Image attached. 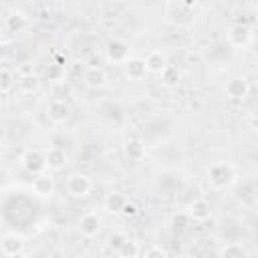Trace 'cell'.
Returning a JSON list of instances; mask_svg holds the SVG:
<instances>
[{"label": "cell", "instance_id": "obj_24", "mask_svg": "<svg viewBox=\"0 0 258 258\" xmlns=\"http://www.w3.org/2000/svg\"><path fill=\"white\" fill-rule=\"evenodd\" d=\"M159 75H161L163 85H167V87H171V85H175V83L179 81V73H177V69H175V67H171V64H167Z\"/></svg>", "mask_w": 258, "mask_h": 258}, {"label": "cell", "instance_id": "obj_30", "mask_svg": "<svg viewBox=\"0 0 258 258\" xmlns=\"http://www.w3.org/2000/svg\"><path fill=\"white\" fill-rule=\"evenodd\" d=\"M87 62H89V69H95V67H101V60H99V56H97V54H93V56H91V58H89Z\"/></svg>", "mask_w": 258, "mask_h": 258}, {"label": "cell", "instance_id": "obj_23", "mask_svg": "<svg viewBox=\"0 0 258 258\" xmlns=\"http://www.w3.org/2000/svg\"><path fill=\"white\" fill-rule=\"evenodd\" d=\"M46 79L52 81V83H60L64 79V67L58 64V62H52L46 67Z\"/></svg>", "mask_w": 258, "mask_h": 258}, {"label": "cell", "instance_id": "obj_15", "mask_svg": "<svg viewBox=\"0 0 258 258\" xmlns=\"http://www.w3.org/2000/svg\"><path fill=\"white\" fill-rule=\"evenodd\" d=\"M123 151H125V155H127L131 161H139V159H143V155H145V145H143L141 139L131 137V139L125 141Z\"/></svg>", "mask_w": 258, "mask_h": 258}, {"label": "cell", "instance_id": "obj_10", "mask_svg": "<svg viewBox=\"0 0 258 258\" xmlns=\"http://www.w3.org/2000/svg\"><path fill=\"white\" fill-rule=\"evenodd\" d=\"M67 159H69V155H67V151H64L62 147L52 145V147H48V149L44 151V163H46V167L52 169V171L62 169V167L67 165Z\"/></svg>", "mask_w": 258, "mask_h": 258}, {"label": "cell", "instance_id": "obj_2", "mask_svg": "<svg viewBox=\"0 0 258 258\" xmlns=\"http://www.w3.org/2000/svg\"><path fill=\"white\" fill-rule=\"evenodd\" d=\"M20 165H22L24 171L36 175V173L44 171V167H46V163H44V153H40L38 149H28V151L22 153Z\"/></svg>", "mask_w": 258, "mask_h": 258}, {"label": "cell", "instance_id": "obj_32", "mask_svg": "<svg viewBox=\"0 0 258 258\" xmlns=\"http://www.w3.org/2000/svg\"><path fill=\"white\" fill-rule=\"evenodd\" d=\"M0 155H2V143H0Z\"/></svg>", "mask_w": 258, "mask_h": 258}, {"label": "cell", "instance_id": "obj_21", "mask_svg": "<svg viewBox=\"0 0 258 258\" xmlns=\"http://www.w3.org/2000/svg\"><path fill=\"white\" fill-rule=\"evenodd\" d=\"M218 254H220V256H234V258H242V256H248V250H246L242 244H238V242H230V244L222 246V248L218 250Z\"/></svg>", "mask_w": 258, "mask_h": 258}, {"label": "cell", "instance_id": "obj_1", "mask_svg": "<svg viewBox=\"0 0 258 258\" xmlns=\"http://www.w3.org/2000/svg\"><path fill=\"white\" fill-rule=\"evenodd\" d=\"M234 177H236V171L226 161H216L208 169V183L214 189H226V187H230L232 181H234Z\"/></svg>", "mask_w": 258, "mask_h": 258}, {"label": "cell", "instance_id": "obj_18", "mask_svg": "<svg viewBox=\"0 0 258 258\" xmlns=\"http://www.w3.org/2000/svg\"><path fill=\"white\" fill-rule=\"evenodd\" d=\"M125 202H127V198H125L123 194L113 191V194H109V196H107V200H105V208H107L109 212H113V214H121V210H123Z\"/></svg>", "mask_w": 258, "mask_h": 258}, {"label": "cell", "instance_id": "obj_8", "mask_svg": "<svg viewBox=\"0 0 258 258\" xmlns=\"http://www.w3.org/2000/svg\"><path fill=\"white\" fill-rule=\"evenodd\" d=\"M185 214H187V218L194 220V222H206V220L212 216V206H210V202L198 198V200H194V202L187 204Z\"/></svg>", "mask_w": 258, "mask_h": 258}, {"label": "cell", "instance_id": "obj_4", "mask_svg": "<svg viewBox=\"0 0 258 258\" xmlns=\"http://www.w3.org/2000/svg\"><path fill=\"white\" fill-rule=\"evenodd\" d=\"M224 93H226V97H228L230 101H244V99L248 97V93H250L248 81L242 79V77H234V79H230V81L226 83Z\"/></svg>", "mask_w": 258, "mask_h": 258}, {"label": "cell", "instance_id": "obj_26", "mask_svg": "<svg viewBox=\"0 0 258 258\" xmlns=\"http://www.w3.org/2000/svg\"><path fill=\"white\" fill-rule=\"evenodd\" d=\"M127 236L123 234V232H115V234H111L109 238H107V244H109V248H113V250H117L119 246H121V242L125 240Z\"/></svg>", "mask_w": 258, "mask_h": 258}, {"label": "cell", "instance_id": "obj_22", "mask_svg": "<svg viewBox=\"0 0 258 258\" xmlns=\"http://www.w3.org/2000/svg\"><path fill=\"white\" fill-rule=\"evenodd\" d=\"M18 87H20V91L22 93H32L36 87H38V77L36 75H26V77H18Z\"/></svg>", "mask_w": 258, "mask_h": 258}, {"label": "cell", "instance_id": "obj_16", "mask_svg": "<svg viewBox=\"0 0 258 258\" xmlns=\"http://www.w3.org/2000/svg\"><path fill=\"white\" fill-rule=\"evenodd\" d=\"M107 81H109V77H107V73H105L103 67L89 69L87 75H85V83H87L89 87H93V89H101V87H105Z\"/></svg>", "mask_w": 258, "mask_h": 258}, {"label": "cell", "instance_id": "obj_28", "mask_svg": "<svg viewBox=\"0 0 258 258\" xmlns=\"http://www.w3.org/2000/svg\"><path fill=\"white\" fill-rule=\"evenodd\" d=\"M18 77H26V75H34V64L32 62H22L20 67H18Z\"/></svg>", "mask_w": 258, "mask_h": 258}, {"label": "cell", "instance_id": "obj_9", "mask_svg": "<svg viewBox=\"0 0 258 258\" xmlns=\"http://www.w3.org/2000/svg\"><path fill=\"white\" fill-rule=\"evenodd\" d=\"M67 187H69V194H73L75 198H85V196L91 191L93 183H91L89 175H85V173H75V175L69 177Z\"/></svg>", "mask_w": 258, "mask_h": 258}, {"label": "cell", "instance_id": "obj_12", "mask_svg": "<svg viewBox=\"0 0 258 258\" xmlns=\"http://www.w3.org/2000/svg\"><path fill=\"white\" fill-rule=\"evenodd\" d=\"M0 250L6 256H20L24 252V240L16 234H6L0 240Z\"/></svg>", "mask_w": 258, "mask_h": 258}, {"label": "cell", "instance_id": "obj_17", "mask_svg": "<svg viewBox=\"0 0 258 258\" xmlns=\"http://www.w3.org/2000/svg\"><path fill=\"white\" fill-rule=\"evenodd\" d=\"M4 24H6V28H8L10 32H22V30L28 26V20H26V16L20 14V12H10V14L6 16Z\"/></svg>", "mask_w": 258, "mask_h": 258}, {"label": "cell", "instance_id": "obj_14", "mask_svg": "<svg viewBox=\"0 0 258 258\" xmlns=\"http://www.w3.org/2000/svg\"><path fill=\"white\" fill-rule=\"evenodd\" d=\"M143 60H145L147 73H161L167 67V56L161 50H151Z\"/></svg>", "mask_w": 258, "mask_h": 258}, {"label": "cell", "instance_id": "obj_29", "mask_svg": "<svg viewBox=\"0 0 258 258\" xmlns=\"http://www.w3.org/2000/svg\"><path fill=\"white\" fill-rule=\"evenodd\" d=\"M185 222H189V218H187V214H185V212H181L179 216H173V226H175V228L185 226Z\"/></svg>", "mask_w": 258, "mask_h": 258}, {"label": "cell", "instance_id": "obj_19", "mask_svg": "<svg viewBox=\"0 0 258 258\" xmlns=\"http://www.w3.org/2000/svg\"><path fill=\"white\" fill-rule=\"evenodd\" d=\"M14 85H16L14 73H12L10 69H6V67H0V93H2V95L10 93V91L14 89Z\"/></svg>", "mask_w": 258, "mask_h": 258}, {"label": "cell", "instance_id": "obj_6", "mask_svg": "<svg viewBox=\"0 0 258 258\" xmlns=\"http://www.w3.org/2000/svg\"><path fill=\"white\" fill-rule=\"evenodd\" d=\"M54 189H56V181H54V177H52L50 173L40 171V173L34 175V179H32V191H34L36 196H40V198H50V196L54 194Z\"/></svg>", "mask_w": 258, "mask_h": 258}, {"label": "cell", "instance_id": "obj_31", "mask_svg": "<svg viewBox=\"0 0 258 258\" xmlns=\"http://www.w3.org/2000/svg\"><path fill=\"white\" fill-rule=\"evenodd\" d=\"M248 125H250V129H256V115L248 117Z\"/></svg>", "mask_w": 258, "mask_h": 258}, {"label": "cell", "instance_id": "obj_11", "mask_svg": "<svg viewBox=\"0 0 258 258\" xmlns=\"http://www.w3.org/2000/svg\"><path fill=\"white\" fill-rule=\"evenodd\" d=\"M99 228H101V220L95 212H87L81 216L79 220V232L85 236V238H93L99 234Z\"/></svg>", "mask_w": 258, "mask_h": 258}, {"label": "cell", "instance_id": "obj_5", "mask_svg": "<svg viewBox=\"0 0 258 258\" xmlns=\"http://www.w3.org/2000/svg\"><path fill=\"white\" fill-rule=\"evenodd\" d=\"M46 115H48V121H50V123H54V125H62V123H67V121L71 119V107H69L64 101L54 99V101L48 103V107H46Z\"/></svg>", "mask_w": 258, "mask_h": 258}, {"label": "cell", "instance_id": "obj_13", "mask_svg": "<svg viewBox=\"0 0 258 258\" xmlns=\"http://www.w3.org/2000/svg\"><path fill=\"white\" fill-rule=\"evenodd\" d=\"M123 64H125V77L129 81H141V79H145L147 67H145V60L143 58L133 56V58H127Z\"/></svg>", "mask_w": 258, "mask_h": 258}, {"label": "cell", "instance_id": "obj_20", "mask_svg": "<svg viewBox=\"0 0 258 258\" xmlns=\"http://www.w3.org/2000/svg\"><path fill=\"white\" fill-rule=\"evenodd\" d=\"M115 252H117V256H121V258H135V256L139 254V246H137V242L125 238V240L121 242V246H119Z\"/></svg>", "mask_w": 258, "mask_h": 258}, {"label": "cell", "instance_id": "obj_7", "mask_svg": "<svg viewBox=\"0 0 258 258\" xmlns=\"http://www.w3.org/2000/svg\"><path fill=\"white\" fill-rule=\"evenodd\" d=\"M226 36H228V42L232 46H246L250 42V38H252V30H250L248 24L236 22V24H232L228 28V34Z\"/></svg>", "mask_w": 258, "mask_h": 258}, {"label": "cell", "instance_id": "obj_27", "mask_svg": "<svg viewBox=\"0 0 258 258\" xmlns=\"http://www.w3.org/2000/svg\"><path fill=\"white\" fill-rule=\"evenodd\" d=\"M137 212H139V208H137V204L135 202H125V206H123V210H121V214L125 216V218H135L137 216Z\"/></svg>", "mask_w": 258, "mask_h": 258}, {"label": "cell", "instance_id": "obj_3", "mask_svg": "<svg viewBox=\"0 0 258 258\" xmlns=\"http://www.w3.org/2000/svg\"><path fill=\"white\" fill-rule=\"evenodd\" d=\"M129 44L125 42V40H121V38H113V40H109L107 42V46H105V56H107V60H111V62H125L127 58H129Z\"/></svg>", "mask_w": 258, "mask_h": 258}, {"label": "cell", "instance_id": "obj_25", "mask_svg": "<svg viewBox=\"0 0 258 258\" xmlns=\"http://www.w3.org/2000/svg\"><path fill=\"white\" fill-rule=\"evenodd\" d=\"M143 256H145V258H165V256H167V250H165L163 246L153 244V246H149V248L143 252Z\"/></svg>", "mask_w": 258, "mask_h": 258}]
</instances>
